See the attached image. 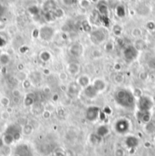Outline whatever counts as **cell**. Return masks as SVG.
Listing matches in <instances>:
<instances>
[{"mask_svg": "<svg viewBox=\"0 0 155 156\" xmlns=\"http://www.w3.org/2000/svg\"><path fill=\"white\" fill-rule=\"evenodd\" d=\"M138 107L140 113H146L153 107V101L148 96H142L138 100Z\"/></svg>", "mask_w": 155, "mask_h": 156, "instance_id": "7a4b0ae2", "label": "cell"}, {"mask_svg": "<svg viewBox=\"0 0 155 156\" xmlns=\"http://www.w3.org/2000/svg\"><path fill=\"white\" fill-rule=\"evenodd\" d=\"M130 129V122L126 119H120L115 123V130L118 133H126Z\"/></svg>", "mask_w": 155, "mask_h": 156, "instance_id": "277c9868", "label": "cell"}, {"mask_svg": "<svg viewBox=\"0 0 155 156\" xmlns=\"http://www.w3.org/2000/svg\"><path fill=\"white\" fill-rule=\"evenodd\" d=\"M99 14L102 16H108V6L104 4H99L97 8Z\"/></svg>", "mask_w": 155, "mask_h": 156, "instance_id": "e0dca14e", "label": "cell"}, {"mask_svg": "<svg viewBox=\"0 0 155 156\" xmlns=\"http://www.w3.org/2000/svg\"><path fill=\"white\" fill-rule=\"evenodd\" d=\"M108 133H109V130H108L107 126L102 125V126H100V127L97 129V131H96V135H97L98 137L102 138V137L105 136Z\"/></svg>", "mask_w": 155, "mask_h": 156, "instance_id": "ac0fdd59", "label": "cell"}, {"mask_svg": "<svg viewBox=\"0 0 155 156\" xmlns=\"http://www.w3.org/2000/svg\"><path fill=\"white\" fill-rule=\"evenodd\" d=\"M4 145V143H3V140H2V137H0V149H1V147Z\"/></svg>", "mask_w": 155, "mask_h": 156, "instance_id": "b9f144b4", "label": "cell"}, {"mask_svg": "<svg viewBox=\"0 0 155 156\" xmlns=\"http://www.w3.org/2000/svg\"><path fill=\"white\" fill-rule=\"evenodd\" d=\"M64 4L67 5H73L76 2V0H63Z\"/></svg>", "mask_w": 155, "mask_h": 156, "instance_id": "836d02e7", "label": "cell"}, {"mask_svg": "<svg viewBox=\"0 0 155 156\" xmlns=\"http://www.w3.org/2000/svg\"><path fill=\"white\" fill-rule=\"evenodd\" d=\"M43 92L45 93V94H48V93H50V88H49L48 86H44V87L43 88Z\"/></svg>", "mask_w": 155, "mask_h": 156, "instance_id": "60d3db41", "label": "cell"}, {"mask_svg": "<svg viewBox=\"0 0 155 156\" xmlns=\"http://www.w3.org/2000/svg\"><path fill=\"white\" fill-rule=\"evenodd\" d=\"M147 27H149L150 29H153V28L155 27L154 24H153V22H150V23H148V24H147Z\"/></svg>", "mask_w": 155, "mask_h": 156, "instance_id": "ab89813d", "label": "cell"}, {"mask_svg": "<svg viewBox=\"0 0 155 156\" xmlns=\"http://www.w3.org/2000/svg\"><path fill=\"white\" fill-rule=\"evenodd\" d=\"M42 116H43V118H44V119H48V118L51 117V112L44 109V111L43 114H42Z\"/></svg>", "mask_w": 155, "mask_h": 156, "instance_id": "1f68e13d", "label": "cell"}, {"mask_svg": "<svg viewBox=\"0 0 155 156\" xmlns=\"http://www.w3.org/2000/svg\"><path fill=\"white\" fill-rule=\"evenodd\" d=\"M31 85H32V82L30 81L29 78H27V79H26V80H24L22 82V87L24 89H28V88L31 87Z\"/></svg>", "mask_w": 155, "mask_h": 156, "instance_id": "484cf974", "label": "cell"}, {"mask_svg": "<svg viewBox=\"0 0 155 156\" xmlns=\"http://www.w3.org/2000/svg\"><path fill=\"white\" fill-rule=\"evenodd\" d=\"M116 13L117 16H120V17H123L125 16V9L122 5H118L116 7Z\"/></svg>", "mask_w": 155, "mask_h": 156, "instance_id": "d4e9b609", "label": "cell"}, {"mask_svg": "<svg viewBox=\"0 0 155 156\" xmlns=\"http://www.w3.org/2000/svg\"><path fill=\"white\" fill-rule=\"evenodd\" d=\"M11 61V57L8 54L6 53H2V55H0V65L1 66H7Z\"/></svg>", "mask_w": 155, "mask_h": 156, "instance_id": "5bb4252c", "label": "cell"}, {"mask_svg": "<svg viewBox=\"0 0 155 156\" xmlns=\"http://www.w3.org/2000/svg\"><path fill=\"white\" fill-rule=\"evenodd\" d=\"M44 9L46 11V12H50L52 11L53 9H56L55 8V2L54 0H47L44 5Z\"/></svg>", "mask_w": 155, "mask_h": 156, "instance_id": "2e32d148", "label": "cell"}, {"mask_svg": "<svg viewBox=\"0 0 155 156\" xmlns=\"http://www.w3.org/2000/svg\"><path fill=\"white\" fill-rule=\"evenodd\" d=\"M1 70H2V66H1V65H0V75H1Z\"/></svg>", "mask_w": 155, "mask_h": 156, "instance_id": "7bdbcfd3", "label": "cell"}, {"mask_svg": "<svg viewBox=\"0 0 155 156\" xmlns=\"http://www.w3.org/2000/svg\"><path fill=\"white\" fill-rule=\"evenodd\" d=\"M54 13H55V17L56 18H60V17H62V16H64V11L61 9V8H56L55 11H54Z\"/></svg>", "mask_w": 155, "mask_h": 156, "instance_id": "4316f807", "label": "cell"}, {"mask_svg": "<svg viewBox=\"0 0 155 156\" xmlns=\"http://www.w3.org/2000/svg\"><path fill=\"white\" fill-rule=\"evenodd\" d=\"M16 77L17 80L23 82L24 80L27 79L28 76H27V74H26V72H24V71H18V73L16 74Z\"/></svg>", "mask_w": 155, "mask_h": 156, "instance_id": "cb8c5ba5", "label": "cell"}, {"mask_svg": "<svg viewBox=\"0 0 155 156\" xmlns=\"http://www.w3.org/2000/svg\"><path fill=\"white\" fill-rule=\"evenodd\" d=\"M16 154L20 156H33L32 151L30 147L26 144H20L16 148Z\"/></svg>", "mask_w": 155, "mask_h": 156, "instance_id": "ba28073f", "label": "cell"}, {"mask_svg": "<svg viewBox=\"0 0 155 156\" xmlns=\"http://www.w3.org/2000/svg\"><path fill=\"white\" fill-rule=\"evenodd\" d=\"M0 116H1V118H2L3 120H8V119L10 118V113H9L7 110L3 111V112H1Z\"/></svg>", "mask_w": 155, "mask_h": 156, "instance_id": "f1b7e54d", "label": "cell"}, {"mask_svg": "<svg viewBox=\"0 0 155 156\" xmlns=\"http://www.w3.org/2000/svg\"><path fill=\"white\" fill-rule=\"evenodd\" d=\"M0 154L3 156H8L11 154V148L7 145H3L0 149Z\"/></svg>", "mask_w": 155, "mask_h": 156, "instance_id": "7402d4cb", "label": "cell"}, {"mask_svg": "<svg viewBox=\"0 0 155 156\" xmlns=\"http://www.w3.org/2000/svg\"><path fill=\"white\" fill-rule=\"evenodd\" d=\"M12 95H13V97L15 98V99H19L20 97H21V92L19 91V90H17V89H15V90H13L12 91Z\"/></svg>", "mask_w": 155, "mask_h": 156, "instance_id": "83f0119b", "label": "cell"}, {"mask_svg": "<svg viewBox=\"0 0 155 156\" xmlns=\"http://www.w3.org/2000/svg\"><path fill=\"white\" fill-rule=\"evenodd\" d=\"M139 144V141L134 136H128L125 140V144L128 148H135Z\"/></svg>", "mask_w": 155, "mask_h": 156, "instance_id": "8fae6325", "label": "cell"}, {"mask_svg": "<svg viewBox=\"0 0 155 156\" xmlns=\"http://www.w3.org/2000/svg\"><path fill=\"white\" fill-rule=\"evenodd\" d=\"M5 43H6V42H5V40L3 38V37H0V47L4 46V45L5 44Z\"/></svg>", "mask_w": 155, "mask_h": 156, "instance_id": "74e56055", "label": "cell"}, {"mask_svg": "<svg viewBox=\"0 0 155 156\" xmlns=\"http://www.w3.org/2000/svg\"><path fill=\"white\" fill-rule=\"evenodd\" d=\"M54 34H55V31L51 27L45 26V27H43L39 30V37L42 40H44V41H49L50 39H52Z\"/></svg>", "mask_w": 155, "mask_h": 156, "instance_id": "8992f818", "label": "cell"}, {"mask_svg": "<svg viewBox=\"0 0 155 156\" xmlns=\"http://www.w3.org/2000/svg\"><path fill=\"white\" fill-rule=\"evenodd\" d=\"M28 50H29V48H28V46H26V45H22V46L20 47V49H19L20 53H22V54L26 53Z\"/></svg>", "mask_w": 155, "mask_h": 156, "instance_id": "d6a6232c", "label": "cell"}, {"mask_svg": "<svg viewBox=\"0 0 155 156\" xmlns=\"http://www.w3.org/2000/svg\"><path fill=\"white\" fill-rule=\"evenodd\" d=\"M80 5H81L82 7L86 8V7H88L90 5V1L89 0H81L80 1Z\"/></svg>", "mask_w": 155, "mask_h": 156, "instance_id": "f546056e", "label": "cell"}, {"mask_svg": "<svg viewBox=\"0 0 155 156\" xmlns=\"http://www.w3.org/2000/svg\"><path fill=\"white\" fill-rule=\"evenodd\" d=\"M84 94H85V95L88 97V98H93V97H95L96 95H97V94H98V91L95 89V87L93 86V85H88V86H86L85 87V89H84Z\"/></svg>", "mask_w": 155, "mask_h": 156, "instance_id": "30bf717a", "label": "cell"}, {"mask_svg": "<svg viewBox=\"0 0 155 156\" xmlns=\"http://www.w3.org/2000/svg\"><path fill=\"white\" fill-rule=\"evenodd\" d=\"M36 103V98L34 97L33 94H28L26 96V98L24 99V105L26 106H28V107H32Z\"/></svg>", "mask_w": 155, "mask_h": 156, "instance_id": "9a60e30c", "label": "cell"}, {"mask_svg": "<svg viewBox=\"0 0 155 156\" xmlns=\"http://www.w3.org/2000/svg\"><path fill=\"white\" fill-rule=\"evenodd\" d=\"M39 57H40L42 62L46 63V62H48L51 59V54L49 52H47V51H43V52H41Z\"/></svg>", "mask_w": 155, "mask_h": 156, "instance_id": "44dd1931", "label": "cell"}, {"mask_svg": "<svg viewBox=\"0 0 155 156\" xmlns=\"http://www.w3.org/2000/svg\"><path fill=\"white\" fill-rule=\"evenodd\" d=\"M24 68H25V66H24L23 64H18V66H17L18 71H24Z\"/></svg>", "mask_w": 155, "mask_h": 156, "instance_id": "f35d334b", "label": "cell"}, {"mask_svg": "<svg viewBox=\"0 0 155 156\" xmlns=\"http://www.w3.org/2000/svg\"><path fill=\"white\" fill-rule=\"evenodd\" d=\"M2 55V53H1V51H0V55Z\"/></svg>", "mask_w": 155, "mask_h": 156, "instance_id": "f6af8a7d", "label": "cell"}, {"mask_svg": "<svg viewBox=\"0 0 155 156\" xmlns=\"http://www.w3.org/2000/svg\"><path fill=\"white\" fill-rule=\"evenodd\" d=\"M83 27L85 32H90L91 31V26L88 24V22H83Z\"/></svg>", "mask_w": 155, "mask_h": 156, "instance_id": "4dcf8cb0", "label": "cell"}, {"mask_svg": "<svg viewBox=\"0 0 155 156\" xmlns=\"http://www.w3.org/2000/svg\"><path fill=\"white\" fill-rule=\"evenodd\" d=\"M123 55H124V58L125 60L127 61H132L134 60L137 55H138V49L135 47V46H132V45H130V46H127L123 52Z\"/></svg>", "mask_w": 155, "mask_h": 156, "instance_id": "5b68a950", "label": "cell"}, {"mask_svg": "<svg viewBox=\"0 0 155 156\" xmlns=\"http://www.w3.org/2000/svg\"><path fill=\"white\" fill-rule=\"evenodd\" d=\"M33 37H39V30H37V29H35L34 31H33Z\"/></svg>", "mask_w": 155, "mask_h": 156, "instance_id": "8d00e7d4", "label": "cell"}, {"mask_svg": "<svg viewBox=\"0 0 155 156\" xmlns=\"http://www.w3.org/2000/svg\"><path fill=\"white\" fill-rule=\"evenodd\" d=\"M117 104L126 109H132L135 105V97L133 94L127 89H120L114 94Z\"/></svg>", "mask_w": 155, "mask_h": 156, "instance_id": "6da1fadb", "label": "cell"}, {"mask_svg": "<svg viewBox=\"0 0 155 156\" xmlns=\"http://www.w3.org/2000/svg\"><path fill=\"white\" fill-rule=\"evenodd\" d=\"M0 105H1L3 107L8 108L9 105H10V100H9V98L6 97V96H2V97L0 98Z\"/></svg>", "mask_w": 155, "mask_h": 156, "instance_id": "603a6c76", "label": "cell"}, {"mask_svg": "<svg viewBox=\"0 0 155 156\" xmlns=\"http://www.w3.org/2000/svg\"><path fill=\"white\" fill-rule=\"evenodd\" d=\"M100 114V110L96 106H90L85 113V117L90 122H94L98 119Z\"/></svg>", "mask_w": 155, "mask_h": 156, "instance_id": "52a82bcc", "label": "cell"}, {"mask_svg": "<svg viewBox=\"0 0 155 156\" xmlns=\"http://www.w3.org/2000/svg\"><path fill=\"white\" fill-rule=\"evenodd\" d=\"M12 156H20V155H18V154H13Z\"/></svg>", "mask_w": 155, "mask_h": 156, "instance_id": "ee69618b", "label": "cell"}, {"mask_svg": "<svg viewBox=\"0 0 155 156\" xmlns=\"http://www.w3.org/2000/svg\"><path fill=\"white\" fill-rule=\"evenodd\" d=\"M50 74H51V72H50V70H49L48 68H44V69H43V75L48 76V75H50Z\"/></svg>", "mask_w": 155, "mask_h": 156, "instance_id": "d590c367", "label": "cell"}, {"mask_svg": "<svg viewBox=\"0 0 155 156\" xmlns=\"http://www.w3.org/2000/svg\"><path fill=\"white\" fill-rule=\"evenodd\" d=\"M91 37H92V40L95 44H100L105 39V34L102 30H95L92 33Z\"/></svg>", "mask_w": 155, "mask_h": 156, "instance_id": "9c48e42d", "label": "cell"}, {"mask_svg": "<svg viewBox=\"0 0 155 156\" xmlns=\"http://www.w3.org/2000/svg\"><path fill=\"white\" fill-rule=\"evenodd\" d=\"M82 46H81V44H74L72 47H71V49H70V51H71V54H73L74 55H81V53H82Z\"/></svg>", "mask_w": 155, "mask_h": 156, "instance_id": "d6986e66", "label": "cell"}, {"mask_svg": "<svg viewBox=\"0 0 155 156\" xmlns=\"http://www.w3.org/2000/svg\"><path fill=\"white\" fill-rule=\"evenodd\" d=\"M33 131H34V128H33V126H32L31 124H29V123H27V124H26L25 126L22 127V133H23V134H25V135H30V134L33 133Z\"/></svg>", "mask_w": 155, "mask_h": 156, "instance_id": "ffe728a7", "label": "cell"}, {"mask_svg": "<svg viewBox=\"0 0 155 156\" xmlns=\"http://www.w3.org/2000/svg\"><path fill=\"white\" fill-rule=\"evenodd\" d=\"M140 35H141V32H140L139 29H134V30H132V36H134V37H139Z\"/></svg>", "mask_w": 155, "mask_h": 156, "instance_id": "e575fe53", "label": "cell"}, {"mask_svg": "<svg viewBox=\"0 0 155 156\" xmlns=\"http://www.w3.org/2000/svg\"><path fill=\"white\" fill-rule=\"evenodd\" d=\"M6 133H9L10 135H12L15 139L16 142L19 141L22 137V127L19 124H10L7 126L5 132Z\"/></svg>", "mask_w": 155, "mask_h": 156, "instance_id": "3957f363", "label": "cell"}, {"mask_svg": "<svg viewBox=\"0 0 155 156\" xmlns=\"http://www.w3.org/2000/svg\"><path fill=\"white\" fill-rule=\"evenodd\" d=\"M2 140H3V143L5 145H7V146H11L16 141L14 139V137L12 135H10L9 133H5L4 135L2 136Z\"/></svg>", "mask_w": 155, "mask_h": 156, "instance_id": "7c38bea8", "label": "cell"}, {"mask_svg": "<svg viewBox=\"0 0 155 156\" xmlns=\"http://www.w3.org/2000/svg\"><path fill=\"white\" fill-rule=\"evenodd\" d=\"M31 111L35 115H39L43 114V112L44 111V107L42 106L39 103H35V105L31 107Z\"/></svg>", "mask_w": 155, "mask_h": 156, "instance_id": "4fadbf2b", "label": "cell"}]
</instances>
